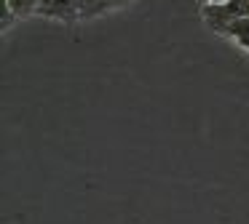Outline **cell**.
Listing matches in <instances>:
<instances>
[{"instance_id": "1", "label": "cell", "mask_w": 249, "mask_h": 224, "mask_svg": "<svg viewBox=\"0 0 249 224\" xmlns=\"http://www.w3.org/2000/svg\"><path fill=\"white\" fill-rule=\"evenodd\" d=\"M201 16L209 24V30L222 32L231 21L249 16V0H228V3H204Z\"/></svg>"}, {"instance_id": "2", "label": "cell", "mask_w": 249, "mask_h": 224, "mask_svg": "<svg viewBox=\"0 0 249 224\" xmlns=\"http://www.w3.org/2000/svg\"><path fill=\"white\" fill-rule=\"evenodd\" d=\"M35 14L46 16V19H59L65 24H72V21L81 19V5H78V0H40Z\"/></svg>"}, {"instance_id": "3", "label": "cell", "mask_w": 249, "mask_h": 224, "mask_svg": "<svg viewBox=\"0 0 249 224\" xmlns=\"http://www.w3.org/2000/svg\"><path fill=\"white\" fill-rule=\"evenodd\" d=\"M220 35H225V37H231V40H236L238 46L244 48V51H249V16L231 21V24H228L225 30L220 32Z\"/></svg>"}, {"instance_id": "4", "label": "cell", "mask_w": 249, "mask_h": 224, "mask_svg": "<svg viewBox=\"0 0 249 224\" xmlns=\"http://www.w3.org/2000/svg\"><path fill=\"white\" fill-rule=\"evenodd\" d=\"M78 5H81V19H91L110 8L107 0H78Z\"/></svg>"}, {"instance_id": "5", "label": "cell", "mask_w": 249, "mask_h": 224, "mask_svg": "<svg viewBox=\"0 0 249 224\" xmlns=\"http://www.w3.org/2000/svg\"><path fill=\"white\" fill-rule=\"evenodd\" d=\"M6 3H8V8L14 11V16H30V14L38 11L40 0H6Z\"/></svg>"}, {"instance_id": "6", "label": "cell", "mask_w": 249, "mask_h": 224, "mask_svg": "<svg viewBox=\"0 0 249 224\" xmlns=\"http://www.w3.org/2000/svg\"><path fill=\"white\" fill-rule=\"evenodd\" d=\"M11 19H14V11L8 8V3L3 0V3H0V21H3V30H6L8 24H11Z\"/></svg>"}, {"instance_id": "7", "label": "cell", "mask_w": 249, "mask_h": 224, "mask_svg": "<svg viewBox=\"0 0 249 224\" xmlns=\"http://www.w3.org/2000/svg\"><path fill=\"white\" fill-rule=\"evenodd\" d=\"M110 3V8H115V5H124V3H129V0H107Z\"/></svg>"}, {"instance_id": "8", "label": "cell", "mask_w": 249, "mask_h": 224, "mask_svg": "<svg viewBox=\"0 0 249 224\" xmlns=\"http://www.w3.org/2000/svg\"><path fill=\"white\" fill-rule=\"evenodd\" d=\"M201 3H228V0H201Z\"/></svg>"}]
</instances>
